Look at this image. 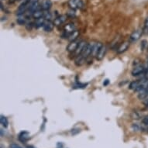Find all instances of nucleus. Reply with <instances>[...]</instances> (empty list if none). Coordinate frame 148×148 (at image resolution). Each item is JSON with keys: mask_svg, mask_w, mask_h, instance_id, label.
Listing matches in <instances>:
<instances>
[{"mask_svg": "<svg viewBox=\"0 0 148 148\" xmlns=\"http://www.w3.org/2000/svg\"><path fill=\"white\" fill-rule=\"evenodd\" d=\"M143 34V29H136V30L134 31L131 34V35L130 36L129 41L130 42V43H135V42L137 41L140 38Z\"/></svg>", "mask_w": 148, "mask_h": 148, "instance_id": "f03ea898", "label": "nucleus"}, {"mask_svg": "<svg viewBox=\"0 0 148 148\" xmlns=\"http://www.w3.org/2000/svg\"><path fill=\"white\" fill-rule=\"evenodd\" d=\"M52 17H53V16H52V13H51V12H50L49 11H45V12H44V18L45 19V20L51 21V20H52Z\"/></svg>", "mask_w": 148, "mask_h": 148, "instance_id": "4be33fe9", "label": "nucleus"}, {"mask_svg": "<svg viewBox=\"0 0 148 148\" xmlns=\"http://www.w3.org/2000/svg\"><path fill=\"white\" fill-rule=\"evenodd\" d=\"M85 58H84L82 55H80V56L76 57L75 61V64L77 66H82L83 64L85 63Z\"/></svg>", "mask_w": 148, "mask_h": 148, "instance_id": "6ab92c4d", "label": "nucleus"}, {"mask_svg": "<svg viewBox=\"0 0 148 148\" xmlns=\"http://www.w3.org/2000/svg\"><path fill=\"white\" fill-rule=\"evenodd\" d=\"M107 52V47L106 46H102V48L100 49L99 51V53H97V55H96V59H97L98 61H102V59L104 58L105 55H106V53Z\"/></svg>", "mask_w": 148, "mask_h": 148, "instance_id": "f8f14e48", "label": "nucleus"}, {"mask_svg": "<svg viewBox=\"0 0 148 148\" xmlns=\"http://www.w3.org/2000/svg\"><path fill=\"white\" fill-rule=\"evenodd\" d=\"M142 123H143V124H144L145 126H148V116H145L143 119H142Z\"/></svg>", "mask_w": 148, "mask_h": 148, "instance_id": "bb28decb", "label": "nucleus"}, {"mask_svg": "<svg viewBox=\"0 0 148 148\" xmlns=\"http://www.w3.org/2000/svg\"><path fill=\"white\" fill-rule=\"evenodd\" d=\"M87 86V84H82V83H77L76 85L73 86V88H85Z\"/></svg>", "mask_w": 148, "mask_h": 148, "instance_id": "393cba45", "label": "nucleus"}, {"mask_svg": "<svg viewBox=\"0 0 148 148\" xmlns=\"http://www.w3.org/2000/svg\"><path fill=\"white\" fill-rule=\"evenodd\" d=\"M130 41H124L119 46V47L117 48L116 52L117 53H123L124 52H126L127 50H128L129 47H130Z\"/></svg>", "mask_w": 148, "mask_h": 148, "instance_id": "0eeeda50", "label": "nucleus"}, {"mask_svg": "<svg viewBox=\"0 0 148 148\" xmlns=\"http://www.w3.org/2000/svg\"><path fill=\"white\" fill-rule=\"evenodd\" d=\"M132 127H133V129L134 130V131L136 130V131H137V130H140V126L137 125V124L136 123H134L133 125H132Z\"/></svg>", "mask_w": 148, "mask_h": 148, "instance_id": "cd10ccee", "label": "nucleus"}, {"mask_svg": "<svg viewBox=\"0 0 148 148\" xmlns=\"http://www.w3.org/2000/svg\"><path fill=\"white\" fill-rule=\"evenodd\" d=\"M29 2H30V3H37L38 0H29Z\"/></svg>", "mask_w": 148, "mask_h": 148, "instance_id": "473e14b6", "label": "nucleus"}, {"mask_svg": "<svg viewBox=\"0 0 148 148\" xmlns=\"http://www.w3.org/2000/svg\"><path fill=\"white\" fill-rule=\"evenodd\" d=\"M18 139L20 142L22 143H26L27 140H29V133L27 131H22L20 133L19 136H18Z\"/></svg>", "mask_w": 148, "mask_h": 148, "instance_id": "1a4fd4ad", "label": "nucleus"}, {"mask_svg": "<svg viewBox=\"0 0 148 148\" xmlns=\"http://www.w3.org/2000/svg\"><path fill=\"white\" fill-rule=\"evenodd\" d=\"M76 30L75 26L72 23H68L67 25H65L64 27V34L62 35L64 38H68V36L71 34H72L73 32Z\"/></svg>", "mask_w": 148, "mask_h": 148, "instance_id": "f257e3e1", "label": "nucleus"}, {"mask_svg": "<svg viewBox=\"0 0 148 148\" xmlns=\"http://www.w3.org/2000/svg\"><path fill=\"white\" fill-rule=\"evenodd\" d=\"M79 43H80V41H78V40L70 42V44H68V47H67V51L68 52H71V53H74L78 47Z\"/></svg>", "mask_w": 148, "mask_h": 148, "instance_id": "9d476101", "label": "nucleus"}, {"mask_svg": "<svg viewBox=\"0 0 148 148\" xmlns=\"http://www.w3.org/2000/svg\"><path fill=\"white\" fill-rule=\"evenodd\" d=\"M52 7V1L51 0H44L42 2L41 9L44 11H49Z\"/></svg>", "mask_w": 148, "mask_h": 148, "instance_id": "ddd939ff", "label": "nucleus"}, {"mask_svg": "<svg viewBox=\"0 0 148 148\" xmlns=\"http://www.w3.org/2000/svg\"><path fill=\"white\" fill-rule=\"evenodd\" d=\"M147 50H148V44H147Z\"/></svg>", "mask_w": 148, "mask_h": 148, "instance_id": "c9c22d12", "label": "nucleus"}, {"mask_svg": "<svg viewBox=\"0 0 148 148\" xmlns=\"http://www.w3.org/2000/svg\"><path fill=\"white\" fill-rule=\"evenodd\" d=\"M10 148H23V147H20V145H18V144H16V143H12V144L10 146Z\"/></svg>", "mask_w": 148, "mask_h": 148, "instance_id": "c85d7f7f", "label": "nucleus"}, {"mask_svg": "<svg viewBox=\"0 0 148 148\" xmlns=\"http://www.w3.org/2000/svg\"><path fill=\"white\" fill-rule=\"evenodd\" d=\"M143 34H147L148 33V16L146 17L143 22Z\"/></svg>", "mask_w": 148, "mask_h": 148, "instance_id": "412c9836", "label": "nucleus"}, {"mask_svg": "<svg viewBox=\"0 0 148 148\" xmlns=\"http://www.w3.org/2000/svg\"><path fill=\"white\" fill-rule=\"evenodd\" d=\"M102 46H103V45H102V43H100V42H99V43H95V46H94V48H93V51H92V55H93V56H96L97 53H99V51L100 49L102 48Z\"/></svg>", "mask_w": 148, "mask_h": 148, "instance_id": "f3484780", "label": "nucleus"}, {"mask_svg": "<svg viewBox=\"0 0 148 148\" xmlns=\"http://www.w3.org/2000/svg\"><path fill=\"white\" fill-rule=\"evenodd\" d=\"M45 21H46V20L44 19V17L40 18V19H37V20H36L35 23H34V27H36V28L43 27V26H44Z\"/></svg>", "mask_w": 148, "mask_h": 148, "instance_id": "a211bd4d", "label": "nucleus"}, {"mask_svg": "<svg viewBox=\"0 0 148 148\" xmlns=\"http://www.w3.org/2000/svg\"><path fill=\"white\" fill-rule=\"evenodd\" d=\"M68 16H71V17H74L75 16V11H74L73 10H71V11H69V12H68Z\"/></svg>", "mask_w": 148, "mask_h": 148, "instance_id": "c756f323", "label": "nucleus"}, {"mask_svg": "<svg viewBox=\"0 0 148 148\" xmlns=\"http://www.w3.org/2000/svg\"><path fill=\"white\" fill-rule=\"evenodd\" d=\"M80 132H81V129L75 128V129H73L72 130H71V134H72V135H76V134H79Z\"/></svg>", "mask_w": 148, "mask_h": 148, "instance_id": "a878e982", "label": "nucleus"}, {"mask_svg": "<svg viewBox=\"0 0 148 148\" xmlns=\"http://www.w3.org/2000/svg\"><path fill=\"white\" fill-rule=\"evenodd\" d=\"M67 20V16H64V15H61V16H59L56 17L54 20H53V24L54 26H57V27H58V26H61L63 23H64V22Z\"/></svg>", "mask_w": 148, "mask_h": 148, "instance_id": "6e6552de", "label": "nucleus"}, {"mask_svg": "<svg viewBox=\"0 0 148 148\" xmlns=\"http://www.w3.org/2000/svg\"><path fill=\"white\" fill-rule=\"evenodd\" d=\"M53 27H54V24L53 23H52L50 20H46L45 23H44V26H43V29L45 32H47V33H50L53 30Z\"/></svg>", "mask_w": 148, "mask_h": 148, "instance_id": "9b49d317", "label": "nucleus"}, {"mask_svg": "<svg viewBox=\"0 0 148 148\" xmlns=\"http://www.w3.org/2000/svg\"><path fill=\"white\" fill-rule=\"evenodd\" d=\"M29 0H26L24 3H23L21 5L19 6L18 8V10H17V12H16V14L18 16H22L24 12H26L28 9H29Z\"/></svg>", "mask_w": 148, "mask_h": 148, "instance_id": "7ed1b4c3", "label": "nucleus"}, {"mask_svg": "<svg viewBox=\"0 0 148 148\" xmlns=\"http://www.w3.org/2000/svg\"><path fill=\"white\" fill-rule=\"evenodd\" d=\"M87 44H88L85 41V40H81L79 44H78V47H77V49L75 50V51L74 52L76 57L80 56L81 54L83 53V51H84V50H85L86 46H87Z\"/></svg>", "mask_w": 148, "mask_h": 148, "instance_id": "39448f33", "label": "nucleus"}, {"mask_svg": "<svg viewBox=\"0 0 148 148\" xmlns=\"http://www.w3.org/2000/svg\"><path fill=\"white\" fill-rule=\"evenodd\" d=\"M144 84H145L146 87H147V86H148V81H147V82H146L144 83Z\"/></svg>", "mask_w": 148, "mask_h": 148, "instance_id": "f704fd0d", "label": "nucleus"}, {"mask_svg": "<svg viewBox=\"0 0 148 148\" xmlns=\"http://www.w3.org/2000/svg\"><path fill=\"white\" fill-rule=\"evenodd\" d=\"M19 16L20 17L16 20L17 23L20 25H24L26 23V18L25 17H22L21 16Z\"/></svg>", "mask_w": 148, "mask_h": 148, "instance_id": "5701e85b", "label": "nucleus"}, {"mask_svg": "<svg viewBox=\"0 0 148 148\" xmlns=\"http://www.w3.org/2000/svg\"><path fill=\"white\" fill-rule=\"evenodd\" d=\"M109 83V79H106V80H105V82H103V85H105V86H106V85H108V84Z\"/></svg>", "mask_w": 148, "mask_h": 148, "instance_id": "2f4dec72", "label": "nucleus"}, {"mask_svg": "<svg viewBox=\"0 0 148 148\" xmlns=\"http://www.w3.org/2000/svg\"><path fill=\"white\" fill-rule=\"evenodd\" d=\"M144 70H145L144 65H143V64H139V65L134 67V69L132 70L131 75L133 76H134V77L141 75L144 74Z\"/></svg>", "mask_w": 148, "mask_h": 148, "instance_id": "20e7f679", "label": "nucleus"}, {"mask_svg": "<svg viewBox=\"0 0 148 148\" xmlns=\"http://www.w3.org/2000/svg\"><path fill=\"white\" fill-rule=\"evenodd\" d=\"M140 114L138 112H132V114H131V117H132V119H140Z\"/></svg>", "mask_w": 148, "mask_h": 148, "instance_id": "b1692460", "label": "nucleus"}, {"mask_svg": "<svg viewBox=\"0 0 148 148\" xmlns=\"http://www.w3.org/2000/svg\"><path fill=\"white\" fill-rule=\"evenodd\" d=\"M44 11L43 10H37L36 11L33 13V18L35 19V20H37V19H40V18H42L44 17Z\"/></svg>", "mask_w": 148, "mask_h": 148, "instance_id": "4468645a", "label": "nucleus"}, {"mask_svg": "<svg viewBox=\"0 0 148 148\" xmlns=\"http://www.w3.org/2000/svg\"><path fill=\"white\" fill-rule=\"evenodd\" d=\"M0 122H1V124L3 125V126H4L5 128H7L8 126H9V121H8V119L5 116H1L0 117Z\"/></svg>", "mask_w": 148, "mask_h": 148, "instance_id": "aec40b11", "label": "nucleus"}, {"mask_svg": "<svg viewBox=\"0 0 148 148\" xmlns=\"http://www.w3.org/2000/svg\"><path fill=\"white\" fill-rule=\"evenodd\" d=\"M143 82H138V81H133L131 82L130 83V85H129V88L131 90H134V91H136L137 89V88L140 86Z\"/></svg>", "mask_w": 148, "mask_h": 148, "instance_id": "2eb2a0df", "label": "nucleus"}, {"mask_svg": "<svg viewBox=\"0 0 148 148\" xmlns=\"http://www.w3.org/2000/svg\"><path fill=\"white\" fill-rule=\"evenodd\" d=\"M68 5L71 8V10H76L78 8H82L83 5L82 0H70L68 2Z\"/></svg>", "mask_w": 148, "mask_h": 148, "instance_id": "423d86ee", "label": "nucleus"}, {"mask_svg": "<svg viewBox=\"0 0 148 148\" xmlns=\"http://www.w3.org/2000/svg\"><path fill=\"white\" fill-rule=\"evenodd\" d=\"M147 41H146V40H143V41H142V47H141V49H142V51H143V49H144V47L145 46H147Z\"/></svg>", "mask_w": 148, "mask_h": 148, "instance_id": "7c9ffc66", "label": "nucleus"}, {"mask_svg": "<svg viewBox=\"0 0 148 148\" xmlns=\"http://www.w3.org/2000/svg\"><path fill=\"white\" fill-rule=\"evenodd\" d=\"M79 36V32L78 30H75V31L73 32L72 34H71L68 36V40L70 42L72 41H75L78 39V37Z\"/></svg>", "mask_w": 148, "mask_h": 148, "instance_id": "dca6fc26", "label": "nucleus"}, {"mask_svg": "<svg viewBox=\"0 0 148 148\" xmlns=\"http://www.w3.org/2000/svg\"><path fill=\"white\" fill-rule=\"evenodd\" d=\"M27 148H36V147H34V146L29 145V146H27Z\"/></svg>", "mask_w": 148, "mask_h": 148, "instance_id": "72a5a7b5", "label": "nucleus"}]
</instances>
